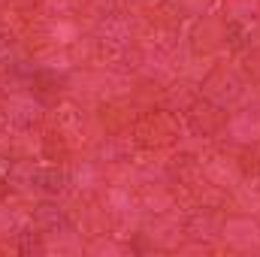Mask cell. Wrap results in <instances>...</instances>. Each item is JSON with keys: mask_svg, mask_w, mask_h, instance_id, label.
Instances as JSON below:
<instances>
[]
</instances>
